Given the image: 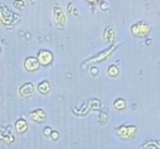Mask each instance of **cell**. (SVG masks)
<instances>
[{"label":"cell","mask_w":160,"mask_h":149,"mask_svg":"<svg viewBox=\"0 0 160 149\" xmlns=\"http://www.w3.org/2000/svg\"><path fill=\"white\" fill-rule=\"evenodd\" d=\"M37 59H38L39 64H42V66H48V64L52 63V61H53V53H52L51 51L42 49V51H39V52H38Z\"/></svg>","instance_id":"cell-1"},{"label":"cell","mask_w":160,"mask_h":149,"mask_svg":"<svg viewBox=\"0 0 160 149\" xmlns=\"http://www.w3.org/2000/svg\"><path fill=\"white\" fill-rule=\"evenodd\" d=\"M0 140H3L4 143L9 144L14 141V136L12 134V128H0Z\"/></svg>","instance_id":"cell-2"},{"label":"cell","mask_w":160,"mask_h":149,"mask_svg":"<svg viewBox=\"0 0 160 149\" xmlns=\"http://www.w3.org/2000/svg\"><path fill=\"white\" fill-rule=\"evenodd\" d=\"M39 66H41V64H39L37 57H28V58L24 61V67H25V69L29 71V72L37 71V69L39 68Z\"/></svg>","instance_id":"cell-3"},{"label":"cell","mask_w":160,"mask_h":149,"mask_svg":"<svg viewBox=\"0 0 160 149\" xmlns=\"http://www.w3.org/2000/svg\"><path fill=\"white\" fill-rule=\"evenodd\" d=\"M46 118H47L46 113H44V110H42V109H37V110H34V111L30 113V119L37 121V123H43L46 120Z\"/></svg>","instance_id":"cell-4"},{"label":"cell","mask_w":160,"mask_h":149,"mask_svg":"<svg viewBox=\"0 0 160 149\" xmlns=\"http://www.w3.org/2000/svg\"><path fill=\"white\" fill-rule=\"evenodd\" d=\"M33 91H34L33 84H32V82H27V84H24V85L19 89V95H20L22 97L27 99V97H29V96L33 94Z\"/></svg>","instance_id":"cell-5"},{"label":"cell","mask_w":160,"mask_h":149,"mask_svg":"<svg viewBox=\"0 0 160 149\" xmlns=\"http://www.w3.org/2000/svg\"><path fill=\"white\" fill-rule=\"evenodd\" d=\"M51 90H52V86H51V84H49L48 81H42V82H39V84H38V91L41 92L42 95H47V94H49Z\"/></svg>","instance_id":"cell-6"},{"label":"cell","mask_w":160,"mask_h":149,"mask_svg":"<svg viewBox=\"0 0 160 149\" xmlns=\"http://www.w3.org/2000/svg\"><path fill=\"white\" fill-rule=\"evenodd\" d=\"M15 129H17V131H18L19 134H24V133L28 130V124H27V121H25L24 119L17 120V123H15Z\"/></svg>","instance_id":"cell-7"},{"label":"cell","mask_w":160,"mask_h":149,"mask_svg":"<svg viewBox=\"0 0 160 149\" xmlns=\"http://www.w3.org/2000/svg\"><path fill=\"white\" fill-rule=\"evenodd\" d=\"M124 101L122 100H117V101H115V107L116 109H124Z\"/></svg>","instance_id":"cell-8"},{"label":"cell","mask_w":160,"mask_h":149,"mask_svg":"<svg viewBox=\"0 0 160 149\" xmlns=\"http://www.w3.org/2000/svg\"><path fill=\"white\" fill-rule=\"evenodd\" d=\"M117 72H118V71H117V68H116V67H113V66L108 68V73L111 74V76H116Z\"/></svg>","instance_id":"cell-9"},{"label":"cell","mask_w":160,"mask_h":149,"mask_svg":"<svg viewBox=\"0 0 160 149\" xmlns=\"http://www.w3.org/2000/svg\"><path fill=\"white\" fill-rule=\"evenodd\" d=\"M43 134H44L46 136H49V135L52 134V129H51L49 126H46V128H44V130H43Z\"/></svg>","instance_id":"cell-10"},{"label":"cell","mask_w":160,"mask_h":149,"mask_svg":"<svg viewBox=\"0 0 160 149\" xmlns=\"http://www.w3.org/2000/svg\"><path fill=\"white\" fill-rule=\"evenodd\" d=\"M51 136H52V139H53V140H57V139L59 138V134H58V131H52Z\"/></svg>","instance_id":"cell-11"},{"label":"cell","mask_w":160,"mask_h":149,"mask_svg":"<svg viewBox=\"0 0 160 149\" xmlns=\"http://www.w3.org/2000/svg\"><path fill=\"white\" fill-rule=\"evenodd\" d=\"M92 73H97V68H92Z\"/></svg>","instance_id":"cell-12"},{"label":"cell","mask_w":160,"mask_h":149,"mask_svg":"<svg viewBox=\"0 0 160 149\" xmlns=\"http://www.w3.org/2000/svg\"><path fill=\"white\" fill-rule=\"evenodd\" d=\"M0 53H2V48H0Z\"/></svg>","instance_id":"cell-13"}]
</instances>
